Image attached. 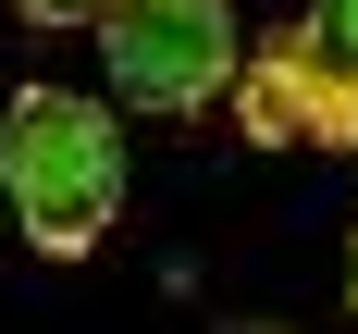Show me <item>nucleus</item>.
I'll list each match as a JSON object with an SVG mask.
<instances>
[{
	"mask_svg": "<svg viewBox=\"0 0 358 334\" xmlns=\"http://www.w3.org/2000/svg\"><path fill=\"white\" fill-rule=\"evenodd\" d=\"M25 25H99V0H13Z\"/></svg>",
	"mask_w": 358,
	"mask_h": 334,
	"instance_id": "obj_5",
	"label": "nucleus"
},
{
	"mask_svg": "<svg viewBox=\"0 0 358 334\" xmlns=\"http://www.w3.org/2000/svg\"><path fill=\"white\" fill-rule=\"evenodd\" d=\"M222 334H285V322H222Z\"/></svg>",
	"mask_w": 358,
	"mask_h": 334,
	"instance_id": "obj_6",
	"label": "nucleus"
},
{
	"mask_svg": "<svg viewBox=\"0 0 358 334\" xmlns=\"http://www.w3.org/2000/svg\"><path fill=\"white\" fill-rule=\"evenodd\" d=\"M296 50H309L322 74H346V87H358V0H309V25H296Z\"/></svg>",
	"mask_w": 358,
	"mask_h": 334,
	"instance_id": "obj_4",
	"label": "nucleus"
},
{
	"mask_svg": "<svg viewBox=\"0 0 358 334\" xmlns=\"http://www.w3.org/2000/svg\"><path fill=\"white\" fill-rule=\"evenodd\" d=\"M99 62L124 111H210L235 87V0H99Z\"/></svg>",
	"mask_w": 358,
	"mask_h": 334,
	"instance_id": "obj_2",
	"label": "nucleus"
},
{
	"mask_svg": "<svg viewBox=\"0 0 358 334\" xmlns=\"http://www.w3.org/2000/svg\"><path fill=\"white\" fill-rule=\"evenodd\" d=\"M0 198H13V235L50 260H87L124 211V137L87 87H13L0 111Z\"/></svg>",
	"mask_w": 358,
	"mask_h": 334,
	"instance_id": "obj_1",
	"label": "nucleus"
},
{
	"mask_svg": "<svg viewBox=\"0 0 358 334\" xmlns=\"http://www.w3.org/2000/svg\"><path fill=\"white\" fill-rule=\"evenodd\" d=\"M346 297H358V248H346Z\"/></svg>",
	"mask_w": 358,
	"mask_h": 334,
	"instance_id": "obj_7",
	"label": "nucleus"
},
{
	"mask_svg": "<svg viewBox=\"0 0 358 334\" xmlns=\"http://www.w3.org/2000/svg\"><path fill=\"white\" fill-rule=\"evenodd\" d=\"M222 99H235V124H248L259 148H296V137L309 148H358V87L309 62L296 25L259 37V50H235V87H222Z\"/></svg>",
	"mask_w": 358,
	"mask_h": 334,
	"instance_id": "obj_3",
	"label": "nucleus"
}]
</instances>
